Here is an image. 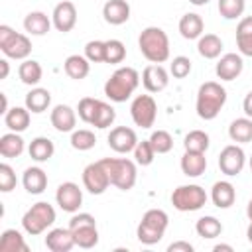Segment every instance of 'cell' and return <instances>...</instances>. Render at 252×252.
Returning <instances> with one entry per match:
<instances>
[{
	"label": "cell",
	"mask_w": 252,
	"mask_h": 252,
	"mask_svg": "<svg viewBox=\"0 0 252 252\" xmlns=\"http://www.w3.org/2000/svg\"><path fill=\"white\" fill-rule=\"evenodd\" d=\"M226 102V91L215 83V81H207L199 87L197 93V114L203 120H213L217 118V114L220 112V108Z\"/></svg>",
	"instance_id": "3"
},
{
	"label": "cell",
	"mask_w": 252,
	"mask_h": 252,
	"mask_svg": "<svg viewBox=\"0 0 252 252\" xmlns=\"http://www.w3.org/2000/svg\"><path fill=\"white\" fill-rule=\"evenodd\" d=\"M83 185L89 193L93 195H100L106 191V187L110 185V179H108V173L106 169L100 165V161H94V163H89L85 169H83Z\"/></svg>",
	"instance_id": "10"
},
{
	"label": "cell",
	"mask_w": 252,
	"mask_h": 252,
	"mask_svg": "<svg viewBox=\"0 0 252 252\" xmlns=\"http://www.w3.org/2000/svg\"><path fill=\"white\" fill-rule=\"evenodd\" d=\"M77 122V114L71 106L67 104H57L51 110V126L59 132H73Z\"/></svg>",
	"instance_id": "19"
},
{
	"label": "cell",
	"mask_w": 252,
	"mask_h": 252,
	"mask_svg": "<svg viewBox=\"0 0 252 252\" xmlns=\"http://www.w3.org/2000/svg\"><path fill=\"white\" fill-rule=\"evenodd\" d=\"M24 28L32 35H45L51 28V22H49L47 14H43V12H30L24 18Z\"/></svg>",
	"instance_id": "28"
},
{
	"label": "cell",
	"mask_w": 252,
	"mask_h": 252,
	"mask_svg": "<svg viewBox=\"0 0 252 252\" xmlns=\"http://www.w3.org/2000/svg\"><path fill=\"white\" fill-rule=\"evenodd\" d=\"M0 98H2V110L0 112H8V100H6V94H0Z\"/></svg>",
	"instance_id": "53"
},
{
	"label": "cell",
	"mask_w": 252,
	"mask_h": 252,
	"mask_svg": "<svg viewBox=\"0 0 252 252\" xmlns=\"http://www.w3.org/2000/svg\"><path fill=\"white\" fill-rule=\"evenodd\" d=\"M104 63H122L126 57V47L120 39H108L104 41Z\"/></svg>",
	"instance_id": "39"
},
{
	"label": "cell",
	"mask_w": 252,
	"mask_h": 252,
	"mask_svg": "<svg viewBox=\"0 0 252 252\" xmlns=\"http://www.w3.org/2000/svg\"><path fill=\"white\" fill-rule=\"evenodd\" d=\"M169 71H171V75H173L175 79L187 77V75L191 73V61H189V57H183V55L173 57V61H171V65H169Z\"/></svg>",
	"instance_id": "46"
},
{
	"label": "cell",
	"mask_w": 252,
	"mask_h": 252,
	"mask_svg": "<svg viewBox=\"0 0 252 252\" xmlns=\"http://www.w3.org/2000/svg\"><path fill=\"white\" fill-rule=\"evenodd\" d=\"M130 114L136 126L140 128H152L158 114V104L154 96L150 94H138L130 104Z\"/></svg>",
	"instance_id": "9"
},
{
	"label": "cell",
	"mask_w": 252,
	"mask_h": 252,
	"mask_svg": "<svg viewBox=\"0 0 252 252\" xmlns=\"http://www.w3.org/2000/svg\"><path fill=\"white\" fill-rule=\"evenodd\" d=\"M220 250H224V252H232V246H230V244H217V246H215V252H220Z\"/></svg>",
	"instance_id": "52"
},
{
	"label": "cell",
	"mask_w": 252,
	"mask_h": 252,
	"mask_svg": "<svg viewBox=\"0 0 252 252\" xmlns=\"http://www.w3.org/2000/svg\"><path fill=\"white\" fill-rule=\"evenodd\" d=\"M167 252H193V244L183 242V240H179V242H171V244L167 246Z\"/></svg>",
	"instance_id": "49"
},
{
	"label": "cell",
	"mask_w": 252,
	"mask_h": 252,
	"mask_svg": "<svg viewBox=\"0 0 252 252\" xmlns=\"http://www.w3.org/2000/svg\"><path fill=\"white\" fill-rule=\"evenodd\" d=\"M250 169H252V158H250Z\"/></svg>",
	"instance_id": "57"
},
{
	"label": "cell",
	"mask_w": 252,
	"mask_h": 252,
	"mask_svg": "<svg viewBox=\"0 0 252 252\" xmlns=\"http://www.w3.org/2000/svg\"><path fill=\"white\" fill-rule=\"evenodd\" d=\"M193 6H205V4H209L211 0H189Z\"/></svg>",
	"instance_id": "54"
},
{
	"label": "cell",
	"mask_w": 252,
	"mask_h": 252,
	"mask_svg": "<svg viewBox=\"0 0 252 252\" xmlns=\"http://www.w3.org/2000/svg\"><path fill=\"white\" fill-rule=\"evenodd\" d=\"M51 22H53V26H55L57 32H63V33L71 32L75 28V24H77V8H75V4L69 2V0L59 2L53 8Z\"/></svg>",
	"instance_id": "13"
},
{
	"label": "cell",
	"mask_w": 252,
	"mask_h": 252,
	"mask_svg": "<svg viewBox=\"0 0 252 252\" xmlns=\"http://www.w3.org/2000/svg\"><path fill=\"white\" fill-rule=\"evenodd\" d=\"M242 67H244V61L240 55L236 53H226L219 59L217 67H215V73L220 81H234L240 73H242Z\"/></svg>",
	"instance_id": "16"
},
{
	"label": "cell",
	"mask_w": 252,
	"mask_h": 252,
	"mask_svg": "<svg viewBox=\"0 0 252 252\" xmlns=\"http://www.w3.org/2000/svg\"><path fill=\"white\" fill-rule=\"evenodd\" d=\"M53 152H55V146L49 138L37 136L30 144V158L35 159V161H47L53 156Z\"/></svg>",
	"instance_id": "34"
},
{
	"label": "cell",
	"mask_w": 252,
	"mask_h": 252,
	"mask_svg": "<svg viewBox=\"0 0 252 252\" xmlns=\"http://www.w3.org/2000/svg\"><path fill=\"white\" fill-rule=\"evenodd\" d=\"M114 118H116V112H114V108L110 106V104H106V102H102V100H98V104H96V110H94V116H93V126L94 128H108L112 122H114Z\"/></svg>",
	"instance_id": "37"
},
{
	"label": "cell",
	"mask_w": 252,
	"mask_h": 252,
	"mask_svg": "<svg viewBox=\"0 0 252 252\" xmlns=\"http://www.w3.org/2000/svg\"><path fill=\"white\" fill-rule=\"evenodd\" d=\"M167 222H169V217L165 211L161 209H150L144 213L138 228H136V236L142 244L146 246H152V244H158L163 234H165V228H167Z\"/></svg>",
	"instance_id": "4"
},
{
	"label": "cell",
	"mask_w": 252,
	"mask_h": 252,
	"mask_svg": "<svg viewBox=\"0 0 252 252\" xmlns=\"http://www.w3.org/2000/svg\"><path fill=\"white\" fill-rule=\"evenodd\" d=\"M49 102H51V94H49L47 89H39V87H37V89H32V91L26 94V108H28L30 112L39 114V112L47 110Z\"/></svg>",
	"instance_id": "31"
},
{
	"label": "cell",
	"mask_w": 252,
	"mask_h": 252,
	"mask_svg": "<svg viewBox=\"0 0 252 252\" xmlns=\"http://www.w3.org/2000/svg\"><path fill=\"white\" fill-rule=\"evenodd\" d=\"M169 83V77H167V71L159 65V63H154V65H148L142 73V85L146 91L150 93H159L167 87Z\"/></svg>",
	"instance_id": "15"
},
{
	"label": "cell",
	"mask_w": 252,
	"mask_h": 252,
	"mask_svg": "<svg viewBox=\"0 0 252 252\" xmlns=\"http://www.w3.org/2000/svg\"><path fill=\"white\" fill-rule=\"evenodd\" d=\"M104 49H106L104 41H98V39L89 41V43L85 45V57H87L91 63H102V61H104Z\"/></svg>",
	"instance_id": "45"
},
{
	"label": "cell",
	"mask_w": 252,
	"mask_h": 252,
	"mask_svg": "<svg viewBox=\"0 0 252 252\" xmlns=\"http://www.w3.org/2000/svg\"><path fill=\"white\" fill-rule=\"evenodd\" d=\"M228 136L232 142L248 144L252 142V118H236L228 126Z\"/></svg>",
	"instance_id": "30"
},
{
	"label": "cell",
	"mask_w": 252,
	"mask_h": 252,
	"mask_svg": "<svg viewBox=\"0 0 252 252\" xmlns=\"http://www.w3.org/2000/svg\"><path fill=\"white\" fill-rule=\"evenodd\" d=\"M246 236H248V240H250V244H252V220H250V224H248V230H246Z\"/></svg>",
	"instance_id": "56"
},
{
	"label": "cell",
	"mask_w": 252,
	"mask_h": 252,
	"mask_svg": "<svg viewBox=\"0 0 252 252\" xmlns=\"http://www.w3.org/2000/svg\"><path fill=\"white\" fill-rule=\"evenodd\" d=\"M18 75H20V81H22L24 85H37V83L41 81L43 71H41V65H39L37 61L26 59V61L20 65Z\"/></svg>",
	"instance_id": "35"
},
{
	"label": "cell",
	"mask_w": 252,
	"mask_h": 252,
	"mask_svg": "<svg viewBox=\"0 0 252 252\" xmlns=\"http://www.w3.org/2000/svg\"><path fill=\"white\" fill-rule=\"evenodd\" d=\"M22 183H24V187H26L28 193L39 195V193H43L45 187H47V173H45L41 167H28V169L24 171Z\"/></svg>",
	"instance_id": "21"
},
{
	"label": "cell",
	"mask_w": 252,
	"mask_h": 252,
	"mask_svg": "<svg viewBox=\"0 0 252 252\" xmlns=\"http://www.w3.org/2000/svg\"><path fill=\"white\" fill-rule=\"evenodd\" d=\"M45 246L51 252H69L75 246L71 228H53L45 236Z\"/></svg>",
	"instance_id": "17"
},
{
	"label": "cell",
	"mask_w": 252,
	"mask_h": 252,
	"mask_svg": "<svg viewBox=\"0 0 252 252\" xmlns=\"http://www.w3.org/2000/svg\"><path fill=\"white\" fill-rule=\"evenodd\" d=\"M53 222H55V209L45 201H39V203L32 205V209H28L22 217V226L32 236L41 234Z\"/></svg>",
	"instance_id": "6"
},
{
	"label": "cell",
	"mask_w": 252,
	"mask_h": 252,
	"mask_svg": "<svg viewBox=\"0 0 252 252\" xmlns=\"http://www.w3.org/2000/svg\"><path fill=\"white\" fill-rule=\"evenodd\" d=\"M100 165L106 169L110 185L128 191L134 187L136 183V165L134 161L126 159V158H104L100 159Z\"/></svg>",
	"instance_id": "5"
},
{
	"label": "cell",
	"mask_w": 252,
	"mask_h": 252,
	"mask_svg": "<svg viewBox=\"0 0 252 252\" xmlns=\"http://www.w3.org/2000/svg\"><path fill=\"white\" fill-rule=\"evenodd\" d=\"M0 67H2V75H0V79H6V77H8V71H10L8 61H6V59H2V61H0Z\"/></svg>",
	"instance_id": "51"
},
{
	"label": "cell",
	"mask_w": 252,
	"mask_h": 252,
	"mask_svg": "<svg viewBox=\"0 0 252 252\" xmlns=\"http://www.w3.org/2000/svg\"><path fill=\"white\" fill-rule=\"evenodd\" d=\"M150 144H152V148H154L156 154H167L173 148V138L165 130H156L150 136Z\"/></svg>",
	"instance_id": "41"
},
{
	"label": "cell",
	"mask_w": 252,
	"mask_h": 252,
	"mask_svg": "<svg viewBox=\"0 0 252 252\" xmlns=\"http://www.w3.org/2000/svg\"><path fill=\"white\" fill-rule=\"evenodd\" d=\"M197 51L205 59H217L220 55V51H222V41L215 33H205L197 41Z\"/></svg>",
	"instance_id": "26"
},
{
	"label": "cell",
	"mask_w": 252,
	"mask_h": 252,
	"mask_svg": "<svg viewBox=\"0 0 252 252\" xmlns=\"http://www.w3.org/2000/svg\"><path fill=\"white\" fill-rule=\"evenodd\" d=\"M211 199L215 203V207L219 209H228L234 199H236V191H234V185L228 183V181H217L211 189Z\"/></svg>",
	"instance_id": "23"
},
{
	"label": "cell",
	"mask_w": 252,
	"mask_h": 252,
	"mask_svg": "<svg viewBox=\"0 0 252 252\" xmlns=\"http://www.w3.org/2000/svg\"><path fill=\"white\" fill-rule=\"evenodd\" d=\"M96 104L98 100L96 98H91V96H85L79 100V106H77V112H79V118L87 124L93 122V116H94V110H96Z\"/></svg>",
	"instance_id": "44"
},
{
	"label": "cell",
	"mask_w": 252,
	"mask_h": 252,
	"mask_svg": "<svg viewBox=\"0 0 252 252\" xmlns=\"http://www.w3.org/2000/svg\"><path fill=\"white\" fill-rule=\"evenodd\" d=\"M102 16L110 26L126 24L130 18V4L126 0H108L102 6Z\"/></svg>",
	"instance_id": "18"
},
{
	"label": "cell",
	"mask_w": 252,
	"mask_h": 252,
	"mask_svg": "<svg viewBox=\"0 0 252 252\" xmlns=\"http://www.w3.org/2000/svg\"><path fill=\"white\" fill-rule=\"evenodd\" d=\"M244 0H219V12L224 20H236L244 12Z\"/></svg>",
	"instance_id": "42"
},
{
	"label": "cell",
	"mask_w": 252,
	"mask_h": 252,
	"mask_svg": "<svg viewBox=\"0 0 252 252\" xmlns=\"http://www.w3.org/2000/svg\"><path fill=\"white\" fill-rule=\"evenodd\" d=\"M0 250L2 252H28V244L24 242V236L16 228H8L0 236Z\"/></svg>",
	"instance_id": "32"
},
{
	"label": "cell",
	"mask_w": 252,
	"mask_h": 252,
	"mask_svg": "<svg viewBox=\"0 0 252 252\" xmlns=\"http://www.w3.org/2000/svg\"><path fill=\"white\" fill-rule=\"evenodd\" d=\"M2 53H4L6 57H10V59H26V57L32 53V41H30L28 35L16 33V35L8 41V45L2 47Z\"/></svg>",
	"instance_id": "22"
},
{
	"label": "cell",
	"mask_w": 252,
	"mask_h": 252,
	"mask_svg": "<svg viewBox=\"0 0 252 252\" xmlns=\"http://www.w3.org/2000/svg\"><path fill=\"white\" fill-rule=\"evenodd\" d=\"M154 156H156V152H154L150 140H142V142L136 144V148H134L136 163H140V165H150V163L154 161Z\"/></svg>",
	"instance_id": "43"
},
{
	"label": "cell",
	"mask_w": 252,
	"mask_h": 252,
	"mask_svg": "<svg viewBox=\"0 0 252 252\" xmlns=\"http://www.w3.org/2000/svg\"><path fill=\"white\" fill-rule=\"evenodd\" d=\"M65 73L71 77V79H75V81H81V79H85L87 75H89V71H91V61L85 57V55H69L67 59H65Z\"/></svg>",
	"instance_id": "27"
},
{
	"label": "cell",
	"mask_w": 252,
	"mask_h": 252,
	"mask_svg": "<svg viewBox=\"0 0 252 252\" xmlns=\"http://www.w3.org/2000/svg\"><path fill=\"white\" fill-rule=\"evenodd\" d=\"M14 35H16V32H14L10 26H0V49H2L4 45H8V41H10Z\"/></svg>",
	"instance_id": "48"
},
{
	"label": "cell",
	"mask_w": 252,
	"mask_h": 252,
	"mask_svg": "<svg viewBox=\"0 0 252 252\" xmlns=\"http://www.w3.org/2000/svg\"><path fill=\"white\" fill-rule=\"evenodd\" d=\"M24 152V140L18 132H8L0 138V154L4 158H18Z\"/></svg>",
	"instance_id": "33"
},
{
	"label": "cell",
	"mask_w": 252,
	"mask_h": 252,
	"mask_svg": "<svg viewBox=\"0 0 252 252\" xmlns=\"http://www.w3.org/2000/svg\"><path fill=\"white\" fill-rule=\"evenodd\" d=\"M138 85H140L138 71L132 67H120L104 83V94L114 102H124L132 96V93L138 89Z\"/></svg>",
	"instance_id": "2"
},
{
	"label": "cell",
	"mask_w": 252,
	"mask_h": 252,
	"mask_svg": "<svg viewBox=\"0 0 252 252\" xmlns=\"http://www.w3.org/2000/svg\"><path fill=\"white\" fill-rule=\"evenodd\" d=\"M242 108H244V112H246V116L248 118H252V91L244 96V102H242Z\"/></svg>",
	"instance_id": "50"
},
{
	"label": "cell",
	"mask_w": 252,
	"mask_h": 252,
	"mask_svg": "<svg viewBox=\"0 0 252 252\" xmlns=\"http://www.w3.org/2000/svg\"><path fill=\"white\" fill-rule=\"evenodd\" d=\"M203 18L199 14H185L181 20H179V33L185 37V39H199L203 35Z\"/></svg>",
	"instance_id": "25"
},
{
	"label": "cell",
	"mask_w": 252,
	"mask_h": 252,
	"mask_svg": "<svg viewBox=\"0 0 252 252\" xmlns=\"http://www.w3.org/2000/svg\"><path fill=\"white\" fill-rule=\"evenodd\" d=\"M55 201L57 205L65 211V213H75L79 211L81 203H83V191L79 189L77 183L73 181H65L57 187V193H55Z\"/></svg>",
	"instance_id": "11"
},
{
	"label": "cell",
	"mask_w": 252,
	"mask_h": 252,
	"mask_svg": "<svg viewBox=\"0 0 252 252\" xmlns=\"http://www.w3.org/2000/svg\"><path fill=\"white\" fill-rule=\"evenodd\" d=\"M236 45L240 55L252 57V16H246L236 26Z\"/></svg>",
	"instance_id": "24"
},
{
	"label": "cell",
	"mask_w": 252,
	"mask_h": 252,
	"mask_svg": "<svg viewBox=\"0 0 252 252\" xmlns=\"http://www.w3.org/2000/svg\"><path fill=\"white\" fill-rule=\"evenodd\" d=\"M244 161H246V156H244L242 148H238L234 144L222 148V152L219 156V167L224 175H238L244 167Z\"/></svg>",
	"instance_id": "12"
},
{
	"label": "cell",
	"mask_w": 252,
	"mask_h": 252,
	"mask_svg": "<svg viewBox=\"0 0 252 252\" xmlns=\"http://www.w3.org/2000/svg\"><path fill=\"white\" fill-rule=\"evenodd\" d=\"M4 124L12 132H24L30 126V110L22 106H14L4 114Z\"/></svg>",
	"instance_id": "29"
},
{
	"label": "cell",
	"mask_w": 252,
	"mask_h": 252,
	"mask_svg": "<svg viewBox=\"0 0 252 252\" xmlns=\"http://www.w3.org/2000/svg\"><path fill=\"white\" fill-rule=\"evenodd\" d=\"M16 187V173L8 163H0V191L8 193Z\"/></svg>",
	"instance_id": "47"
},
{
	"label": "cell",
	"mask_w": 252,
	"mask_h": 252,
	"mask_svg": "<svg viewBox=\"0 0 252 252\" xmlns=\"http://www.w3.org/2000/svg\"><path fill=\"white\" fill-rule=\"evenodd\" d=\"M183 146H185L187 152H203L205 154L207 148H209V134L203 132V130H193L185 136Z\"/></svg>",
	"instance_id": "38"
},
{
	"label": "cell",
	"mask_w": 252,
	"mask_h": 252,
	"mask_svg": "<svg viewBox=\"0 0 252 252\" xmlns=\"http://www.w3.org/2000/svg\"><path fill=\"white\" fill-rule=\"evenodd\" d=\"M69 228L75 238V246L79 248H94L98 244V230H96V220L89 213H79L71 217Z\"/></svg>",
	"instance_id": "7"
},
{
	"label": "cell",
	"mask_w": 252,
	"mask_h": 252,
	"mask_svg": "<svg viewBox=\"0 0 252 252\" xmlns=\"http://www.w3.org/2000/svg\"><path fill=\"white\" fill-rule=\"evenodd\" d=\"M138 144V138H136V132L132 128H126V126H116L110 130L108 134V146L118 152V154H128L136 148Z\"/></svg>",
	"instance_id": "14"
},
{
	"label": "cell",
	"mask_w": 252,
	"mask_h": 252,
	"mask_svg": "<svg viewBox=\"0 0 252 252\" xmlns=\"http://www.w3.org/2000/svg\"><path fill=\"white\" fill-rule=\"evenodd\" d=\"M138 45H140L142 55L150 63H163L169 59V39L161 28L150 26V28L142 30V33L138 37Z\"/></svg>",
	"instance_id": "1"
},
{
	"label": "cell",
	"mask_w": 252,
	"mask_h": 252,
	"mask_svg": "<svg viewBox=\"0 0 252 252\" xmlns=\"http://www.w3.org/2000/svg\"><path fill=\"white\" fill-rule=\"evenodd\" d=\"M246 215H248V219L252 220V199H250V203H248V207H246Z\"/></svg>",
	"instance_id": "55"
},
{
	"label": "cell",
	"mask_w": 252,
	"mask_h": 252,
	"mask_svg": "<svg viewBox=\"0 0 252 252\" xmlns=\"http://www.w3.org/2000/svg\"><path fill=\"white\" fill-rule=\"evenodd\" d=\"M195 230L201 238H217L222 232V224L215 217H201L195 224Z\"/></svg>",
	"instance_id": "36"
},
{
	"label": "cell",
	"mask_w": 252,
	"mask_h": 252,
	"mask_svg": "<svg viewBox=\"0 0 252 252\" xmlns=\"http://www.w3.org/2000/svg\"><path fill=\"white\" fill-rule=\"evenodd\" d=\"M207 203V193L201 185H179L171 193V205L181 213L199 211Z\"/></svg>",
	"instance_id": "8"
},
{
	"label": "cell",
	"mask_w": 252,
	"mask_h": 252,
	"mask_svg": "<svg viewBox=\"0 0 252 252\" xmlns=\"http://www.w3.org/2000/svg\"><path fill=\"white\" fill-rule=\"evenodd\" d=\"M207 169V158L203 152H187L181 158V171L187 177H199Z\"/></svg>",
	"instance_id": "20"
},
{
	"label": "cell",
	"mask_w": 252,
	"mask_h": 252,
	"mask_svg": "<svg viewBox=\"0 0 252 252\" xmlns=\"http://www.w3.org/2000/svg\"><path fill=\"white\" fill-rule=\"evenodd\" d=\"M94 144H96V136L91 130H75L71 134V146L79 152H87L94 148Z\"/></svg>",
	"instance_id": "40"
}]
</instances>
